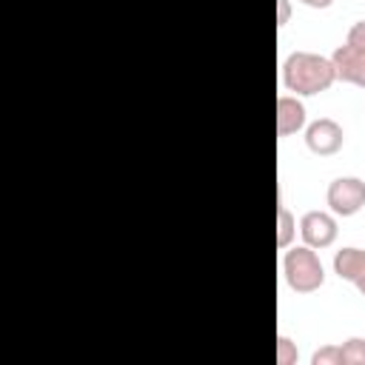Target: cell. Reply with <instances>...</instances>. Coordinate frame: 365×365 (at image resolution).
I'll return each instance as SVG.
<instances>
[{
	"label": "cell",
	"mask_w": 365,
	"mask_h": 365,
	"mask_svg": "<svg viewBox=\"0 0 365 365\" xmlns=\"http://www.w3.org/2000/svg\"><path fill=\"white\" fill-rule=\"evenodd\" d=\"M302 125H305V106L297 97L282 94L277 100V134L288 137V134H297Z\"/></svg>",
	"instance_id": "8"
},
{
	"label": "cell",
	"mask_w": 365,
	"mask_h": 365,
	"mask_svg": "<svg viewBox=\"0 0 365 365\" xmlns=\"http://www.w3.org/2000/svg\"><path fill=\"white\" fill-rule=\"evenodd\" d=\"M342 351V365H365V339L351 336L345 345H339Z\"/></svg>",
	"instance_id": "10"
},
{
	"label": "cell",
	"mask_w": 365,
	"mask_h": 365,
	"mask_svg": "<svg viewBox=\"0 0 365 365\" xmlns=\"http://www.w3.org/2000/svg\"><path fill=\"white\" fill-rule=\"evenodd\" d=\"M277 362L279 365H294L297 362V345L288 336H279L277 339Z\"/></svg>",
	"instance_id": "12"
},
{
	"label": "cell",
	"mask_w": 365,
	"mask_h": 365,
	"mask_svg": "<svg viewBox=\"0 0 365 365\" xmlns=\"http://www.w3.org/2000/svg\"><path fill=\"white\" fill-rule=\"evenodd\" d=\"M334 80H336V71H334L331 57H322L314 51H294L282 63V86L288 91L311 97V94L331 88Z\"/></svg>",
	"instance_id": "1"
},
{
	"label": "cell",
	"mask_w": 365,
	"mask_h": 365,
	"mask_svg": "<svg viewBox=\"0 0 365 365\" xmlns=\"http://www.w3.org/2000/svg\"><path fill=\"white\" fill-rule=\"evenodd\" d=\"M299 3H305V6H311V9H328L334 0H299Z\"/></svg>",
	"instance_id": "14"
},
{
	"label": "cell",
	"mask_w": 365,
	"mask_h": 365,
	"mask_svg": "<svg viewBox=\"0 0 365 365\" xmlns=\"http://www.w3.org/2000/svg\"><path fill=\"white\" fill-rule=\"evenodd\" d=\"M328 205L339 217H354L365 205V182L356 177H339L328 185Z\"/></svg>",
	"instance_id": "4"
},
{
	"label": "cell",
	"mask_w": 365,
	"mask_h": 365,
	"mask_svg": "<svg viewBox=\"0 0 365 365\" xmlns=\"http://www.w3.org/2000/svg\"><path fill=\"white\" fill-rule=\"evenodd\" d=\"M331 63H334L336 80L365 88V20L348 29L345 43L336 46V51L331 54Z\"/></svg>",
	"instance_id": "2"
},
{
	"label": "cell",
	"mask_w": 365,
	"mask_h": 365,
	"mask_svg": "<svg viewBox=\"0 0 365 365\" xmlns=\"http://www.w3.org/2000/svg\"><path fill=\"white\" fill-rule=\"evenodd\" d=\"M297 234V222H294V214L285 208V205H277V245L279 248H288L291 240Z\"/></svg>",
	"instance_id": "9"
},
{
	"label": "cell",
	"mask_w": 365,
	"mask_h": 365,
	"mask_svg": "<svg viewBox=\"0 0 365 365\" xmlns=\"http://www.w3.org/2000/svg\"><path fill=\"white\" fill-rule=\"evenodd\" d=\"M282 274H285V282L297 294H311V291L322 288V282H325L322 262H319L317 251H311V245L291 248L285 254V259H282Z\"/></svg>",
	"instance_id": "3"
},
{
	"label": "cell",
	"mask_w": 365,
	"mask_h": 365,
	"mask_svg": "<svg viewBox=\"0 0 365 365\" xmlns=\"http://www.w3.org/2000/svg\"><path fill=\"white\" fill-rule=\"evenodd\" d=\"M305 143H308V148H311L314 154H319V157H331V154H336V151L342 148L345 134H342V125H339L336 120L322 117V120H314V123L308 125V131H305Z\"/></svg>",
	"instance_id": "5"
},
{
	"label": "cell",
	"mask_w": 365,
	"mask_h": 365,
	"mask_svg": "<svg viewBox=\"0 0 365 365\" xmlns=\"http://www.w3.org/2000/svg\"><path fill=\"white\" fill-rule=\"evenodd\" d=\"M279 3V26L288 23V0H277Z\"/></svg>",
	"instance_id": "13"
},
{
	"label": "cell",
	"mask_w": 365,
	"mask_h": 365,
	"mask_svg": "<svg viewBox=\"0 0 365 365\" xmlns=\"http://www.w3.org/2000/svg\"><path fill=\"white\" fill-rule=\"evenodd\" d=\"M311 365H342V351H339V345H325V348L314 351Z\"/></svg>",
	"instance_id": "11"
},
{
	"label": "cell",
	"mask_w": 365,
	"mask_h": 365,
	"mask_svg": "<svg viewBox=\"0 0 365 365\" xmlns=\"http://www.w3.org/2000/svg\"><path fill=\"white\" fill-rule=\"evenodd\" d=\"M299 234L311 248H328L336 240V220L325 211H308L299 220Z\"/></svg>",
	"instance_id": "6"
},
{
	"label": "cell",
	"mask_w": 365,
	"mask_h": 365,
	"mask_svg": "<svg viewBox=\"0 0 365 365\" xmlns=\"http://www.w3.org/2000/svg\"><path fill=\"white\" fill-rule=\"evenodd\" d=\"M334 274L339 279H348L359 288L365 297V251L362 248H342L334 254Z\"/></svg>",
	"instance_id": "7"
}]
</instances>
